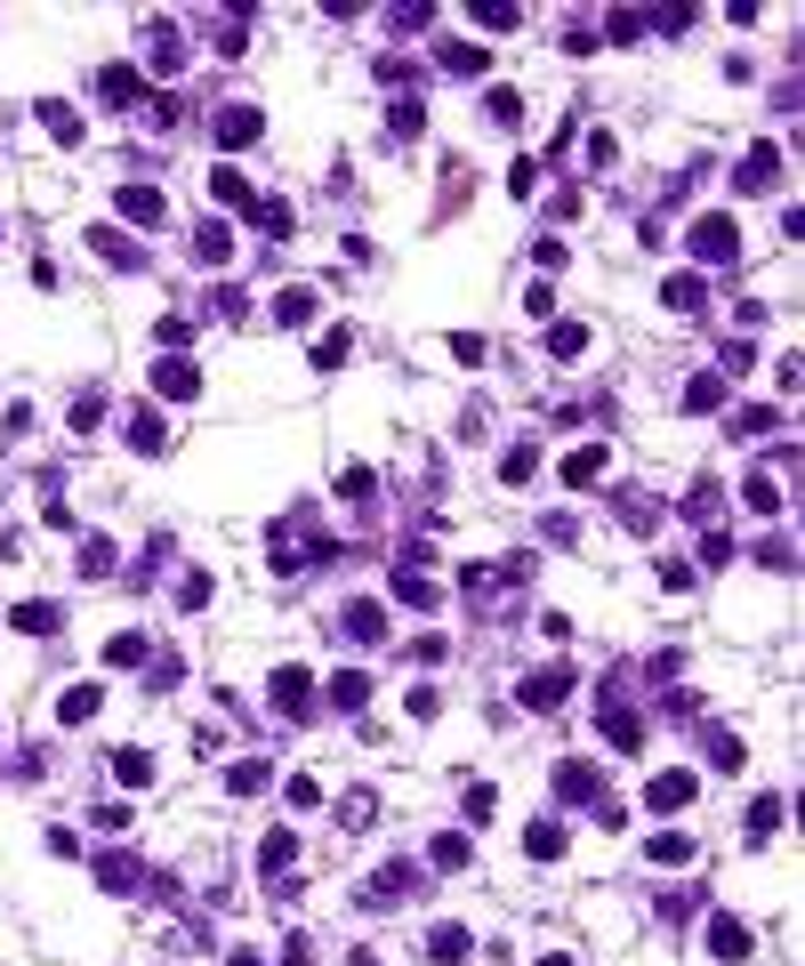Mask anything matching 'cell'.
Masks as SVG:
<instances>
[{
  "mask_svg": "<svg viewBox=\"0 0 805 966\" xmlns=\"http://www.w3.org/2000/svg\"><path fill=\"white\" fill-rule=\"evenodd\" d=\"M210 194L226 201V210H250V177H242V170H218V177H210Z\"/></svg>",
  "mask_w": 805,
  "mask_h": 966,
  "instance_id": "1",
  "label": "cell"
}]
</instances>
